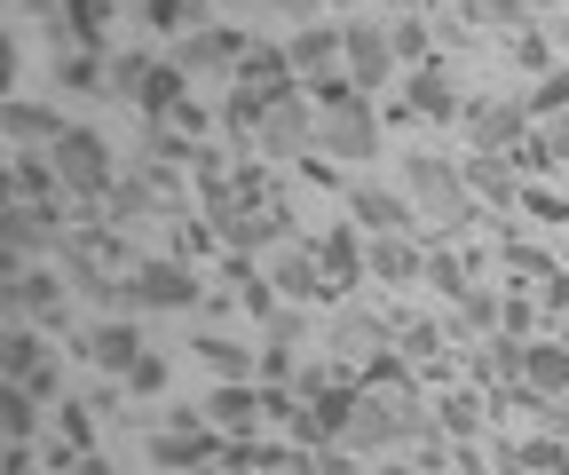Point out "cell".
Returning a JSON list of instances; mask_svg holds the SVG:
<instances>
[{
	"label": "cell",
	"mask_w": 569,
	"mask_h": 475,
	"mask_svg": "<svg viewBox=\"0 0 569 475\" xmlns=\"http://www.w3.org/2000/svg\"><path fill=\"white\" fill-rule=\"evenodd\" d=\"M522 459H530V475H569V444H561V436H538Z\"/></svg>",
	"instance_id": "7bdbcfd3"
},
{
	"label": "cell",
	"mask_w": 569,
	"mask_h": 475,
	"mask_svg": "<svg viewBox=\"0 0 569 475\" xmlns=\"http://www.w3.org/2000/svg\"><path fill=\"white\" fill-rule=\"evenodd\" d=\"M317 151L325 159H380V111H372V96L332 103L325 127H317Z\"/></svg>",
	"instance_id": "5b68a950"
},
{
	"label": "cell",
	"mask_w": 569,
	"mask_h": 475,
	"mask_svg": "<svg viewBox=\"0 0 569 475\" xmlns=\"http://www.w3.org/2000/svg\"><path fill=\"white\" fill-rule=\"evenodd\" d=\"M388 32H396V56H403V72H419V63H427V17H396Z\"/></svg>",
	"instance_id": "f35d334b"
},
{
	"label": "cell",
	"mask_w": 569,
	"mask_h": 475,
	"mask_svg": "<svg viewBox=\"0 0 569 475\" xmlns=\"http://www.w3.org/2000/svg\"><path fill=\"white\" fill-rule=\"evenodd\" d=\"M246 48H253V40H246L238 24H198V32H182V40H174V63H182L190 80H213V72H222V80H238Z\"/></svg>",
	"instance_id": "8992f818"
},
{
	"label": "cell",
	"mask_w": 569,
	"mask_h": 475,
	"mask_svg": "<svg viewBox=\"0 0 569 475\" xmlns=\"http://www.w3.org/2000/svg\"><path fill=\"white\" fill-rule=\"evenodd\" d=\"M522 396L530 404H561L569 396V349L561 342H522Z\"/></svg>",
	"instance_id": "2e32d148"
},
{
	"label": "cell",
	"mask_w": 569,
	"mask_h": 475,
	"mask_svg": "<svg viewBox=\"0 0 569 475\" xmlns=\"http://www.w3.org/2000/svg\"><path fill=\"white\" fill-rule=\"evenodd\" d=\"M459 325H467V333H498V325H507V301H498L490 286H475V294L459 301Z\"/></svg>",
	"instance_id": "d590c367"
},
{
	"label": "cell",
	"mask_w": 569,
	"mask_h": 475,
	"mask_svg": "<svg viewBox=\"0 0 569 475\" xmlns=\"http://www.w3.org/2000/svg\"><path fill=\"white\" fill-rule=\"evenodd\" d=\"M317 261H325L332 294H348L356 278H372V269H365V246H356V230H325V238H317Z\"/></svg>",
	"instance_id": "7402d4cb"
},
{
	"label": "cell",
	"mask_w": 569,
	"mask_h": 475,
	"mask_svg": "<svg viewBox=\"0 0 569 475\" xmlns=\"http://www.w3.org/2000/svg\"><path fill=\"white\" fill-rule=\"evenodd\" d=\"M522 215H538V222H569V198H561V190H538V182H530V190H522Z\"/></svg>",
	"instance_id": "f6af8a7d"
},
{
	"label": "cell",
	"mask_w": 569,
	"mask_h": 475,
	"mask_svg": "<svg viewBox=\"0 0 569 475\" xmlns=\"http://www.w3.org/2000/svg\"><path fill=\"white\" fill-rule=\"evenodd\" d=\"M546 309L569 317V269H546Z\"/></svg>",
	"instance_id": "f907efd6"
},
{
	"label": "cell",
	"mask_w": 569,
	"mask_h": 475,
	"mask_svg": "<svg viewBox=\"0 0 569 475\" xmlns=\"http://www.w3.org/2000/svg\"><path fill=\"white\" fill-rule=\"evenodd\" d=\"M530 17V0H467V24H482V32H515Z\"/></svg>",
	"instance_id": "836d02e7"
},
{
	"label": "cell",
	"mask_w": 569,
	"mask_h": 475,
	"mask_svg": "<svg viewBox=\"0 0 569 475\" xmlns=\"http://www.w3.org/2000/svg\"><path fill=\"white\" fill-rule=\"evenodd\" d=\"M56 135H63V119H56L48 103H24V96L9 103V144H17V151H32V144L48 151V144H56Z\"/></svg>",
	"instance_id": "4316f807"
},
{
	"label": "cell",
	"mask_w": 569,
	"mask_h": 475,
	"mask_svg": "<svg viewBox=\"0 0 569 475\" xmlns=\"http://www.w3.org/2000/svg\"><path fill=\"white\" fill-rule=\"evenodd\" d=\"M553 342H561V349H569V317H561V333H553Z\"/></svg>",
	"instance_id": "9f6ffc18"
},
{
	"label": "cell",
	"mask_w": 569,
	"mask_h": 475,
	"mask_svg": "<svg viewBox=\"0 0 569 475\" xmlns=\"http://www.w3.org/2000/svg\"><path fill=\"white\" fill-rule=\"evenodd\" d=\"M403 198L419 215H436V222H459L467 215V167H451V159H436V151H411L403 159Z\"/></svg>",
	"instance_id": "3957f363"
},
{
	"label": "cell",
	"mask_w": 569,
	"mask_h": 475,
	"mask_svg": "<svg viewBox=\"0 0 569 475\" xmlns=\"http://www.w3.org/2000/svg\"><path fill=\"white\" fill-rule=\"evenodd\" d=\"M80 357H88L96 373L127 380L142 357H151V349H142V325H134V317H103V325H88V333H80Z\"/></svg>",
	"instance_id": "30bf717a"
},
{
	"label": "cell",
	"mask_w": 569,
	"mask_h": 475,
	"mask_svg": "<svg viewBox=\"0 0 569 475\" xmlns=\"http://www.w3.org/2000/svg\"><path fill=\"white\" fill-rule=\"evenodd\" d=\"M293 373V349H277V342H261V380H284Z\"/></svg>",
	"instance_id": "681fc988"
},
{
	"label": "cell",
	"mask_w": 569,
	"mask_h": 475,
	"mask_svg": "<svg viewBox=\"0 0 569 475\" xmlns=\"http://www.w3.org/2000/svg\"><path fill=\"white\" fill-rule=\"evenodd\" d=\"M151 72H159V56H111V96H119V103H142Z\"/></svg>",
	"instance_id": "1f68e13d"
},
{
	"label": "cell",
	"mask_w": 569,
	"mask_h": 475,
	"mask_svg": "<svg viewBox=\"0 0 569 475\" xmlns=\"http://www.w3.org/2000/svg\"><path fill=\"white\" fill-rule=\"evenodd\" d=\"M372 475H411V467H372Z\"/></svg>",
	"instance_id": "6f0895ef"
},
{
	"label": "cell",
	"mask_w": 569,
	"mask_h": 475,
	"mask_svg": "<svg viewBox=\"0 0 569 475\" xmlns=\"http://www.w3.org/2000/svg\"><path fill=\"white\" fill-rule=\"evenodd\" d=\"M515 175H522V167H515V159H498V151H475V159H467V190H475V198H490V207L522 198V190H515Z\"/></svg>",
	"instance_id": "d4e9b609"
},
{
	"label": "cell",
	"mask_w": 569,
	"mask_h": 475,
	"mask_svg": "<svg viewBox=\"0 0 569 475\" xmlns=\"http://www.w3.org/2000/svg\"><path fill=\"white\" fill-rule=\"evenodd\" d=\"M467 135H475V151L515 159L530 144V103H467Z\"/></svg>",
	"instance_id": "8fae6325"
},
{
	"label": "cell",
	"mask_w": 569,
	"mask_h": 475,
	"mask_svg": "<svg viewBox=\"0 0 569 475\" xmlns=\"http://www.w3.org/2000/svg\"><path fill=\"white\" fill-rule=\"evenodd\" d=\"M561 111H569V63H561V72H546L538 96H530V119H561Z\"/></svg>",
	"instance_id": "ab89813d"
},
{
	"label": "cell",
	"mask_w": 569,
	"mask_h": 475,
	"mask_svg": "<svg viewBox=\"0 0 569 475\" xmlns=\"http://www.w3.org/2000/svg\"><path fill=\"white\" fill-rule=\"evenodd\" d=\"M332 349H340V365H348V357H372V349H380V325H372V317H340V325H332Z\"/></svg>",
	"instance_id": "e575fe53"
},
{
	"label": "cell",
	"mask_w": 569,
	"mask_h": 475,
	"mask_svg": "<svg viewBox=\"0 0 569 475\" xmlns=\"http://www.w3.org/2000/svg\"><path fill=\"white\" fill-rule=\"evenodd\" d=\"M284 222H293L284 207H238L230 222H213V238H222L230 254H261V246H277V238H284Z\"/></svg>",
	"instance_id": "ac0fdd59"
},
{
	"label": "cell",
	"mask_w": 569,
	"mask_h": 475,
	"mask_svg": "<svg viewBox=\"0 0 569 475\" xmlns=\"http://www.w3.org/2000/svg\"><path fill=\"white\" fill-rule=\"evenodd\" d=\"M365 269H372L380 286H411L419 269H427V254H419V238L403 230V238H372V246H365Z\"/></svg>",
	"instance_id": "44dd1931"
},
{
	"label": "cell",
	"mask_w": 569,
	"mask_h": 475,
	"mask_svg": "<svg viewBox=\"0 0 569 475\" xmlns=\"http://www.w3.org/2000/svg\"><path fill=\"white\" fill-rule=\"evenodd\" d=\"M56 88H63V96H88V88H111V56H103V48H71V56L56 63Z\"/></svg>",
	"instance_id": "484cf974"
},
{
	"label": "cell",
	"mask_w": 569,
	"mask_h": 475,
	"mask_svg": "<svg viewBox=\"0 0 569 475\" xmlns=\"http://www.w3.org/2000/svg\"><path fill=\"white\" fill-rule=\"evenodd\" d=\"M0 238H9V261H24V254H48V246H63V222H56V207H48V198H40V207L9 198V215H0Z\"/></svg>",
	"instance_id": "5bb4252c"
},
{
	"label": "cell",
	"mask_w": 569,
	"mask_h": 475,
	"mask_svg": "<svg viewBox=\"0 0 569 475\" xmlns=\"http://www.w3.org/2000/svg\"><path fill=\"white\" fill-rule=\"evenodd\" d=\"M24 9H63V0H24Z\"/></svg>",
	"instance_id": "11a10c76"
},
{
	"label": "cell",
	"mask_w": 569,
	"mask_h": 475,
	"mask_svg": "<svg viewBox=\"0 0 569 475\" xmlns=\"http://www.w3.org/2000/svg\"><path fill=\"white\" fill-rule=\"evenodd\" d=\"M9 475H32V452L24 444H9Z\"/></svg>",
	"instance_id": "db71d44e"
},
{
	"label": "cell",
	"mask_w": 569,
	"mask_h": 475,
	"mask_svg": "<svg viewBox=\"0 0 569 475\" xmlns=\"http://www.w3.org/2000/svg\"><path fill=\"white\" fill-rule=\"evenodd\" d=\"M127 9H134L142 24H151V32H174L182 17H198V0H127Z\"/></svg>",
	"instance_id": "74e56055"
},
{
	"label": "cell",
	"mask_w": 569,
	"mask_h": 475,
	"mask_svg": "<svg viewBox=\"0 0 569 475\" xmlns=\"http://www.w3.org/2000/svg\"><path fill=\"white\" fill-rule=\"evenodd\" d=\"M48 159H56V182L80 198V207H103V198L119 190V159H111V144L96 127H63L48 144Z\"/></svg>",
	"instance_id": "6da1fadb"
},
{
	"label": "cell",
	"mask_w": 569,
	"mask_h": 475,
	"mask_svg": "<svg viewBox=\"0 0 569 475\" xmlns=\"http://www.w3.org/2000/svg\"><path fill=\"white\" fill-rule=\"evenodd\" d=\"M403 349L411 357H443V333L436 325H403Z\"/></svg>",
	"instance_id": "bcb514c9"
},
{
	"label": "cell",
	"mask_w": 569,
	"mask_h": 475,
	"mask_svg": "<svg viewBox=\"0 0 569 475\" xmlns=\"http://www.w3.org/2000/svg\"><path fill=\"white\" fill-rule=\"evenodd\" d=\"M419 278L436 286L443 301H467V294H475V269H467V261H459L451 246H436V254H427V269H419Z\"/></svg>",
	"instance_id": "f546056e"
},
{
	"label": "cell",
	"mask_w": 569,
	"mask_h": 475,
	"mask_svg": "<svg viewBox=\"0 0 569 475\" xmlns=\"http://www.w3.org/2000/svg\"><path fill=\"white\" fill-rule=\"evenodd\" d=\"M284 56H293V80H332L340 72V24H293V40H284Z\"/></svg>",
	"instance_id": "9a60e30c"
},
{
	"label": "cell",
	"mask_w": 569,
	"mask_h": 475,
	"mask_svg": "<svg viewBox=\"0 0 569 475\" xmlns=\"http://www.w3.org/2000/svg\"><path fill=\"white\" fill-rule=\"evenodd\" d=\"M0 373H9V388L24 396H56V349H48V333L40 325H9V349H0Z\"/></svg>",
	"instance_id": "52a82bcc"
},
{
	"label": "cell",
	"mask_w": 569,
	"mask_h": 475,
	"mask_svg": "<svg viewBox=\"0 0 569 475\" xmlns=\"http://www.w3.org/2000/svg\"><path fill=\"white\" fill-rule=\"evenodd\" d=\"M63 182H56V159L48 151H17L9 159V198H24V207H40V198H56Z\"/></svg>",
	"instance_id": "cb8c5ba5"
},
{
	"label": "cell",
	"mask_w": 569,
	"mask_h": 475,
	"mask_svg": "<svg viewBox=\"0 0 569 475\" xmlns=\"http://www.w3.org/2000/svg\"><path fill=\"white\" fill-rule=\"evenodd\" d=\"M151 459L174 467V475H190L206 459H222V436L206 428V413H174V428H151Z\"/></svg>",
	"instance_id": "9c48e42d"
},
{
	"label": "cell",
	"mask_w": 569,
	"mask_h": 475,
	"mask_svg": "<svg viewBox=\"0 0 569 475\" xmlns=\"http://www.w3.org/2000/svg\"><path fill=\"white\" fill-rule=\"evenodd\" d=\"M269 286H277L284 301H317V294H332V278H325V261H317V246H293V254H277V269H269Z\"/></svg>",
	"instance_id": "ffe728a7"
},
{
	"label": "cell",
	"mask_w": 569,
	"mask_h": 475,
	"mask_svg": "<svg viewBox=\"0 0 569 475\" xmlns=\"http://www.w3.org/2000/svg\"><path fill=\"white\" fill-rule=\"evenodd\" d=\"M436 413H443V420H436L443 436H475V428H482V388H451Z\"/></svg>",
	"instance_id": "4dcf8cb0"
},
{
	"label": "cell",
	"mask_w": 569,
	"mask_h": 475,
	"mask_svg": "<svg viewBox=\"0 0 569 475\" xmlns=\"http://www.w3.org/2000/svg\"><path fill=\"white\" fill-rule=\"evenodd\" d=\"M348 222L365 230V238H403L419 222V207L403 190H348Z\"/></svg>",
	"instance_id": "4fadbf2b"
},
{
	"label": "cell",
	"mask_w": 569,
	"mask_h": 475,
	"mask_svg": "<svg viewBox=\"0 0 569 475\" xmlns=\"http://www.w3.org/2000/svg\"><path fill=\"white\" fill-rule=\"evenodd\" d=\"M538 159L546 167H569V111L561 119H538Z\"/></svg>",
	"instance_id": "b9f144b4"
},
{
	"label": "cell",
	"mask_w": 569,
	"mask_h": 475,
	"mask_svg": "<svg viewBox=\"0 0 569 475\" xmlns=\"http://www.w3.org/2000/svg\"><path fill=\"white\" fill-rule=\"evenodd\" d=\"M127 396H167V357H159V349L127 373Z\"/></svg>",
	"instance_id": "ee69618b"
},
{
	"label": "cell",
	"mask_w": 569,
	"mask_h": 475,
	"mask_svg": "<svg viewBox=\"0 0 569 475\" xmlns=\"http://www.w3.org/2000/svg\"><path fill=\"white\" fill-rule=\"evenodd\" d=\"M119 301H127V309H198L206 294H198V278H190V261H174V254L159 261V254H151V261H127Z\"/></svg>",
	"instance_id": "277c9868"
},
{
	"label": "cell",
	"mask_w": 569,
	"mask_h": 475,
	"mask_svg": "<svg viewBox=\"0 0 569 475\" xmlns=\"http://www.w3.org/2000/svg\"><path fill=\"white\" fill-rule=\"evenodd\" d=\"M63 40L71 48H103V24H111V0H63Z\"/></svg>",
	"instance_id": "f1b7e54d"
},
{
	"label": "cell",
	"mask_w": 569,
	"mask_h": 475,
	"mask_svg": "<svg viewBox=\"0 0 569 475\" xmlns=\"http://www.w3.org/2000/svg\"><path fill=\"white\" fill-rule=\"evenodd\" d=\"M198 413H206V428H213V436H230V444H238V436H246V428L269 413V404H261L246 380H222V388H213V396L198 404Z\"/></svg>",
	"instance_id": "e0dca14e"
},
{
	"label": "cell",
	"mask_w": 569,
	"mask_h": 475,
	"mask_svg": "<svg viewBox=\"0 0 569 475\" xmlns=\"http://www.w3.org/2000/svg\"><path fill=\"white\" fill-rule=\"evenodd\" d=\"M515 63H522V72H538V80H546V72H561V63H553V40H546V32H522V40H515Z\"/></svg>",
	"instance_id": "60d3db41"
},
{
	"label": "cell",
	"mask_w": 569,
	"mask_h": 475,
	"mask_svg": "<svg viewBox=\"0 0 569 475\" xmlns=\"http://www.w3.org/2000/svg\"><path fill=\"white\" fill-rule=\"evenodd\" d=\"M530 9H553V0H530Z\"/></svg>",
	"instance_id": "680465c9"
},
{
	"label": "cell",
	"mask_w": 569,
	"mask_h": 475,
	"mask_svg": "<svg viewBox=\"0 0 569 475\" xmlns=\"http://www.w3.org/2000/svg\"><path fill=\"white\" fill-rule=\"evenodd\" d=\"M530 325H538V317H530V301H522V294H507V325H498V333H515V342H530Z\"/></svg>",
	"instance_id": "c3c4849f"
},
{
	"label": "cell",
	"mask_w": 569,
	"mask_h": 475,
	"mask_svg": "<svg viewBox=\"0 0 569 475\" xmlns=\"http://www.w3.org/2000/svg\"><path fill=\"white\" fill-rule=\"evenodd\" d=\"M317 127H325V111H317L309 96H277L253 144H261L269 159H293V151H317Z\"/></svg>",
	"instance_id": "ba28073f"
},
{
	"label": "cell",
	"mask_w": 569,
	"mask_h": 475,
	"mask_svg": "<svg viewBox=\"0 0 569 475\" xmlns=\"http://www.w3.org/2000/svg\"><path fill=\"white\" fill-rule=\"evenodd\" d=\"M198 365L213 380H261V357H246L238 342H222V333H206V342H198Z\"/></svg>",
	"instance_id": "83f0119b"
},
{
	"label": "cell",
	"mask_w": 569,
	"mask_h": 475,
	"mask_svg": "<svg viewBox=\"0 0 569 475\" xmlns=\"http://www.w3.org/2000/svg\"><path fill=\"white\" fill-rule=\"evenodd\" d=\"M230 88H261V96H293V56H284V40H253Z\"/></svg>",
	"instance_id": "d6986e66"
},
{
	"label": "cell",
	"mask_w": 569,
	"mask_h": 475,
	"mask_svg": "<svg viewBox=\"0 0 569 475\" xmlns=\"http://www.w3.org/2000/svg\"><path fill=\"white\" fill-rule=\"evenodd\" d=\"M269 475H317V459H309V452H277Z\"/></svg>",
	"instance_id": "816d5d0a"
},
{
	"label": "cell",
	"mask_w": 569,
	"mask_h": 475,
	"mask_svg": "<svg viewBox=\"0 0 569 475\" xmlns=\"http://www.w3.org/2000/svg\"><path fill=\"white\" fill-rule=\"evenodd\" d=\"M340 72L365 88V96H380V88L403 72L396 32H388V24H372V17H348V24H340Z\"/></svg>",
	"instance_id": "7a4b0ae2"
},
{
	"label": "cell",
	"mask_w": 569,
	"mask_h": 475,
	"mask_svg": "<svg viewBox=\"0 0 569 475\" xmlns=\"http://www.w3.org/2000/svg\"><path fill=\"white\" fill-rule=\"evenodd\" d=\"M411 119H467L459 88L436 72V63H419V72H411Z\"/></svg>",
	"instance_id": "603a6c76"
},
{
	"label": "cell",
	"mask_w": 569,
	"mask_h": 475,
	"mask_svg": "<svg viewBox=\"0 0 569 475\" xmlns=\"http://www.w3.org/2000/svg\"><path fill=\"white\" fill-rule=\"evenodd\" d=\"M261 9H269V17H293V24H317L325 0H261Z\"/></svg>",
	"instance_id": "7dc6e473"
},
{
	"label": "cell",
	"mask_w": 569,
	"mask_h": 475,
	"mask_svg": "<svg viewBox=\"0 0 569 475\" xmlns=\"http://www.w3.org/2000/svg\"><path fill=\"white\" fill-rule=\"evenodd\" d=\"M9 317H17V325H24V317H32V325H56V317H63V278H56V269H40V261H32V269L9 261Z\"/></svg>",
	"instance_id": "7c38bea8"
},
{
	"label": "cell",
	"mask_w": 569,
	"mask_h": 475,
	"mask_svg": "<svg viewBox=\"0 0 569 475\" xmlns=\"http://www.w3.org/2000/svg\"><path fill=\"white\" fill-rule=\"evenodd\" d=\"M71 475H119V467H111L103 452H88V459H71Z\"/></svg>",
	"instance_id": "f5cc1de1"
},
{
	"label": "cell",
	"mask_w": 569,
	"mask_h": 475,
	"mask_svg": "<svg viewBox=\"0 0 569 475\" xmlns=\"http://www.w3.org/2000/svg\"><path fill=\"white\" fill-rule=\"evenodd\" d=\"M56 428H63V452L71 459L96 452V413H88V404H56Z\"/></svg>",
	"instance_id": "d6a6232c"
},
{
	"label": "cell",
	"mask_w": 569,
	"mask_h": 475,
	"mask_svg": "<svg viewBox=\"0 0 569 475\" xmlns=\"http://www.w3.org/2000/svg\"><path fill=\"white\" fill-rule=\"evenodd\" d=\"M32 420H40V396H24V388L0 396V428H9V444H24V436H32Z\"/></svg>",
	"instance_id": "8d00e7d4"
}]
</instances>
